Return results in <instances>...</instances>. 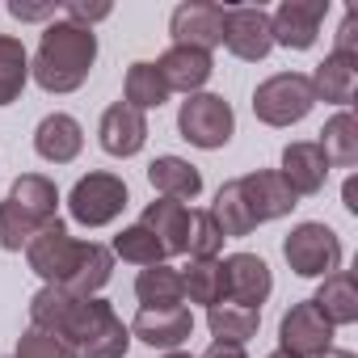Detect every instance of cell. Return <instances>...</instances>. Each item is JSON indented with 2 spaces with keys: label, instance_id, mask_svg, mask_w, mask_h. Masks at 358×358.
Returning a JSON list of instances; mask_svg holds the SVG:
<instances>
[{
  "label": "cell",
  "instance_id": "17",
  "mask_svg": "<svg viewBox=\"0 0 358 358\" xmlns=\"http://www.w3.org/2000/svg\"><path fill=\"white\" fill-rule=\"evenodd\" d=\"M156 72H160V80H164L169 93H186V97H194V93L211 80L215 64H211L207 51H194V47H169V51L156 59Z\"/></svg>",
  "mask_w": 358,
  "mask_h": 358
},
{
  "label": "cell",
  "instance_id": "44",
  "mask_svg": "<svg viewBox=\"0 0 358 358\" xmlns=\"http://www.w3.org/2000/svg\"><path fill=\"white\" fill-rule=\"evenodd\" d=\"M270 358H287V354H282V350H274V354H270Z\"/></svg>",
  "mask_w": 358,
  "mask_h": 358
},
{
  "label": "cell",
  "instance_id": "14",
  "mask_svg": "<svg viewBox=\"0 0 358 358\" xmlns=\"http://www.w3.org/2000/svg\"><path fill=\"white\" fill-rule=\"evenodd\" d=\"M224 282H228V303L257 308V312H262V303L274 291L270 266L257 253H232V257H224Z\"/></svg>",
  "mask_w": 358,
  "mask_h": 358
},
{
  "label": "cell",
  "instance_id": "12",
  "mask_svg": "<svg viewBox=\"0 0 358 358\" xmlns=\"http://www.w3.org/2000/svg\"><path fill=\"white\" fill-rule=\"evenodd\" d=\"M236 190L253 215V224H270V220H282L291 215V207H299L295 190L282 182V173L278 169H253L245 177H236Z\"/></svg>",
  "mask_w": 358,
  "mask_h": 358
},
{
  "label": "cell",
  "instance_id": "43",
  "mask_svg": "<svg viewBox=\"0 0 358 358\" xmlns=\"http://www.w3.org/2000/svg\"><path fill=\"white\" fill-rule=\"evenodd\" d=\"M164 358H194V354H186V350H169Z\"/></svg>",
  "mask_w": 358,
  "mask_h": 358
},
{
  "label": "cell",
  "instance_id": "25",
  "mask_svg": "<svg viewBox=\"0 0 358 358\" xmlns=\"http://www.w3.org/2000/svg\"><path fill=\"white\" fill-rule=\"evenodd\" d=\"M110 274H114V253H110L106 245H97V241H85L80 266L72 270V278L64 282V291H68L72 299H93V295L110 282Z\"/></svg>",
  "mask_w": 358,
  "mask_h": 358
},
{
  "label": "cell",
  "instance_id": "4",
  "mask_svg": "<svg viewBox=\"0 0 358 358\" xmlns=\"http://www.w3.org/2000/svg\"><path fill=\"white\" fill-rule=\"evenodd\" d=\"M282 257L299 278H329L341 270V241L329 224H295L291 236L282 241Z\"/></svg>",
  "mask_w": 358,
  "mask_h": 358
},
{
  "label": "cell",
  "instance_id": "1",
  "mask_svg": "<svg viewBox=\"0 0 358 358\" xmlns=\"http://www.w3.org/2000/svg\"><path fill=\"white\" fill-rule=\"evenodd\" d=\"M93 64H97V34L64 17V22H51L43 30L30 76L47 93H76L89 80Z\"/></svg>",
  "mask_w": 358,
  "mask_h": 358
},
{
  "label": "cell",
  "instance_id": "7",
  "mask_svg": "<svg viewBox=\"0 0 358 358\" xmlns=\"http://www.w3.org/2000/svg\"><path fill=\"white\" fill-rule=\"evenodd\" d=\"M177 131H182L186 143L215 152V148H224L232 139L236 114L220 93H194V97L182 101V110H177Z\"/></svg>",
  "mask_w": 358,
  "mask_h": 358
},
{
  "label": "cell",
  "instance_id": "11",
  "mask_svg": "<svg viewBox=\"0 0 358 358\" xmlns=\"http://www.w3.org/2000/svg\"><path fill=\"white\" fill-rule=\"evenodd\" d=\"M224 47L245 59V64H257L270 55L274 38H270V13L262 5H232L224 9Z\"/></svg>",
  "mask_w": 358,
  "mask_h": 358
},
{
  "label": "cell",
  "instance_id": "24",
  "mask_svg": "<svg viewBox=\"0 0 358 358\" xmlns=\"http://www.w3.org/2000/svg\"><path fill=\"white\" fill-rule=\"evenodd\" d=\"M9 203H17V207L43 228V224H51L55 211H59V190H55L51 177H43V173H22L17 182H13V190H9Z\"/></svg>",
  "mask_w": 358,
  "mask_h": 358
},
{
  "label": "cell",
  "instance_id": "26",
  "mask_svg": "<svg viewBox=\"0 0 358 358\" xmlns=\"http://www.w3.org/2000/svg\"><path fill=\"white\" fill-rule=\"evenodd\" d=\"M316 148L324 152L329 169H333V164H337V169H354V164H358V118H354L350 110H337V114L324 122Z\"/></svg>",
  "mask_w": 358,
  "mask_h": 358
},
{
  "label": "cell",
  "instance_id": "38",
  "mask_svg": "<svg viewBox=\"0 0 358 358\" xmlns=\"http://www.w3.org/2000/svg\"><path fill=\"white\" fill-rule=\"evenodd\" d=\"M64 13H68V22H76V26L93 30V22L110 17V5H85V0H68V5H64Z\"/></svg>",
  "mask_w": 358,
  "mask_h": 358
},
{
  "label": "cell",
  "instance_id": "5",
  "mask_svg": "<svg viewBox=\"0 0 358 358\" xmlns=\"http://www.w3.org/2000/svg\"><path fill=\"white\" fill-rule=\"evenodd\" d=\"M80 253H85V241H76L59 215L51 224H43L26 245V262L47 287H64L72 278V270L80 266Z\"/></svg>",
  "mask_w": 358,
  "mask_h": 358
},
{
  "label": "cell",
  "instance_id": "42",
  "mask_svg": "<svg viewBox=\"0 0 358 358\" xmlns=\"http://www.w3.org/2000/svg\"><path fill=\"white\" fill-rule=\"evenodd\" d=\"M320 358H354V354H350V350H324Z\"/></svg>",
  "mask_w": 358,
  "mask_h": 358
},
{
  "label": "cell",
  "instance_id": "31",
  "mask_svg": "<svg viewBox=\"0 0 358 358\" xmlns=\"http://www.w3.org/2000/svg\"><path fill=\"white\" fill-rule=\"evenodd\" d=\"M72 308H76V299L64 287H43L30 299V329H43L51 337H59L64 324H68V316H72Z\"/></svg>",
  "mask_w": 358,
  "mask_h": 358
},
{
  "label": "cell",
  "instance_id": "6",
  "mask_svg": "<svg viewBox=\"0 0 358 358\" xmlns=\"http://www.w3.org/2000/svg\"><path fill=\"white\" fill-rule=\"evenodd\" d=\"M122 207H127V182L106 169L85 173L68 194V211L80 228H106L122 215Z\"/></svg>",
  "mask_w": 358,
  "mask_h": 358
},
{
  "label": "cell",
  "instance_id": "2",
  "mask_svg": "<svg viewBox=\"0 0 358 358\" xmlns=\"http://www.w3.org/2000/svg\"><path fill=\"white\" fill-rule=\"evenodd\" d=\"M64 345H72L76 358H127L131 350V329L118 320V312L110 308V299H76L64 333Z\"/></svg>",
  "mask_w": 358,
  "mask_h": 358
},
{
  "label": "cell",
  "instance_id": "39",
  "mask_svg": "<svg viewBox=\"0 0 358 358\" xmlns=\"http://www.w3.org/2000/svg\"><path fill=\"white\" fill-rule=\"evenodd\" d=\"M55 0H43V5H30V0H9V13L17 17V22H47V17H55Z\"/></svg>",
  "mask_w": 358,
  "mask_h": 358
},
{
  "label": "cell",
  "instance_id": "10",
  "mask_svg": "<svg viewBox=\"0 0 358 358\" xmlns=\"http://www.w3.org/2000/svg\"><path fill=\"white\" fill-rule=\"evenodd\" d=\"M169 34H173V47H194V51L211 55L224 43V5H211V0H186V5L173 9Z\"/></svg>",
  "mask_w": 358,
  "mask_h": 358
},
{
  "label": "cell",
  "instance_id": "16",
  "mask_svg": "<svg viewBox=\"0 0 358 358\" xmlns=\"http://www.w3.org/2000/svg\"><path fill=\"white\" fill-rule=\"evenodd\" d=\"M97 139H101V148L110 156L127 160V156L143 152V143H148V114L131 110L127 101H114L97 122Z\"/></svg>",
  "mask_w": 358,
  "mask_h": 358
},
{
  "label": "cell",
  "instance_id": "19",
  "mask_svg": "<svg viewBox=\"0 0 358 358\" xmlns=\"http://www.w3.org/2000/svg\"><path fill=\"white\" fill-rule=\"evenodd\" d=\"M139 224H143V228H148V232L160 241L164 257H173V253H186V232H190V207H186V203L156 199V203H148V207H143Z\"/></svg>",
  "mask_w": 358,
  "mask_h": 358
},
{
  "label": "cell",
  "instance_id": "37",
  "mask_svg": "<svg viewBox=\"0 0 358 358\" xmlns=\"http://www.w3.org/2000/svg\"><path fill=\"white\" fill-rule=\"evenodd\" d=\"M333 55L358 59V9H345V17H341V30H337V47H333Z\"/></svg>",
  "mask_w": 358,
  "mask_h": 358
},
{
  "label": "cell",
  "instance_id": "8",
  "mask_svg": "<svg viewBox=\"0 0 358 358\" xmlns=\"http://www.w3.org/2000/svg\"><path fill=\"white\" fill-rule=\"evenodd\" d=\"M278 350L287 358H320L333 350V324L312 308V299L291 303L278 320Z\"/></svg>",
  "mask_w": 358,
  "mask_h": 358
},
{
  "label": "cell",
  "instance_id": "29",
  "mask_svg": "<svg viewBox=\"0 0 358 358\" xmlns=\"http://www.w3.org/2000/svg\"><path fill=\"white\" fill-rule=\"evenodd\" d=\"M26 80H30V55H26L22 38L0 34V106H13L22 97Z\"/></svg>",
  "mask_w": 358,
  "mask_h": 358
},
{
  "label": "cell",
  "instance_id": "9",
  "mask_svg": "<svg viewBox=\"0 0 358 358\" xmlns=\"http://www.w3.org/2000/svg\"><path fill=\"white\" fill-rule=\"evenodd\" d=\"M329 17V0H282L270 13V38L287 51H308L320 38V22Z\"/></svg>",
  "mask_w": 358,
  "mask_h": 358
},
{
  "label": "cell",
  "instance_id": "35",
  "mask_svg": "<svg viewBox=\"0 0 358 358\" xmlns=\"http://www.w3.org/2000/svg\"><path fill=\"white\" fill-rule=\"evenodd\" d=\"M186 253H190V257H220V253H224V232H220V224L211 220V211H190Z\"/></svg>",
  "mask_w": 358,
  "mask_h": 358
},
{
  "label": "cell",
  "instance_id": "15",
  "mask_svg": "<svg viewBox=\"0 0 358 358\" xmlns=\"http://www.w3.org/2000/svg\"><path fill=\"white\" fill-rule=\"evenodd\" d=\"M278 173H282V182L295 190V199H312L329 182V160L316 148V139H295V143L282 148V169Z\"/></svg>",
  "mask_w": 358,
  "mask_h": 358
},
{
  "label": "cell",
  "instance_id": "32",
  "mask_svg": "<svg viewBox=\"0 0 358 358\" xmlns=\"http://www.w3.org/2000/svg\"><path fill=\"white\" fill-rule=\"evenodd\" d=\"M211 220L220 224L224 241H228V236H249V232L257 228L253 215H249V207H245V199H241V190H236V182H224V186H220L215 207H211Z\"/></svg>",
  "mask_w": 358,
  "mask_h": 358
},
{
  "label": "cell",
  "instance_id": "21",
  "mask_svg": "<svg viewBox=\"0 0 358 358\" xmlns=\"http://www.w3.org/2000/svg\"><path fill=\"white\" fill-rule=\"evenodd\" d=\"M312 308H316L333 329L354 324V320H358V282H354V274H350V270H337V274L320 278V287H316V295H312Z\"/></svg>",
  "mask_w": 358,
  "mask_h": 358
},
{
  "label": "cell",
  "instance_id": "27",
  "mask_svg": "<svg viewBox=\"0 0 358 358\" xmlns=\"http://www.w3.org/2000/svg\"><path fill=\"white\" fill-rule=\"evenodd\" d=\"M135 295H139V308H177L186 299L182 295V270H173L169 262L143 266L135 278Z\"/></svg>",
  "mask_w": 358,
  "mask_h": 358
},
{
  "label": "cell",
  "instance_id": "13",
  "mask_svg": "<svg viewBox=\"0 0 358 358\" xmlns=\"http://www.w3.org/2000/svg\"><path fill=\"white\" fill-rule=\"evenodd\" d=\"M194 333V316L190 308H139L131 320V337H139L152 350H182Z\"/></svg>",
  "mask_w": 358,
  "mask_h": 358
},
{
  "label": "cell",
  "instance_id": "30",
  "mask_svg": "<svg viewBox=\"0 0 358 358\" xmlns=\"http://www.w3.org/2000/svg\"><path fill=\"white\" fill-rule=\"evenodd\" d=\"M122 93H127V106H131V110H139V114L160 110V106L169 101V89H164V80H160L156 64H143V59L127 68V85H122Z\"/></svg>",
  "mask_w": 358,
  "mask_h": 358
},
{
  "label": "cell",
  "instance_id": "18",
  "mask_svg": "<svg viewBox=\"0 0 358 358\" xmlns=\"http://www.w3.org/2000/svg\"><path fill=\"white\" fill-rule=\"evenodd\" d=\"M148 182L160 199H173V203H190L203 194V173L182 156H156L148 164Z\"/></svg>",
  "mask_w": 358,
  "mask_h": 358
},
{
  "label": "cell",
  "instance_id": "34",
  "mask_svg": "<svg viewBox=\"0 0 358 358\" xmlns=\"http://www.w3.org/2000/svg\"><path fill=\"white\" fill-rule=\"evenodd\" d=\"M34 232H38V224L17 203H9V199L0 203V249H5V253H22Z\"/></svg>",
  "mask_w": 358,
  "mask_h": 358
},
{
  "label": "cell",
  "instance_id": "22",
  "mask_svg": "<svg viewBox=\"0 0 358 358\" xmlns=\"http://www.w3.org/2000/svg\"><path fill=\"white\" fill-rule=\"evenodd\" d=\"M308 80H312L316 101H329V106L350 110V101H354V85H358V59H345V55H324Z\"/></svg>",
  "mask_w": 358,
  "mask_h": 358
},
{
  "label": "cell",
  "instance_id": "23",
  "mask_svg": "<svg viewBox=\"0 0 358 358\" xmlns=\"http://www.w3.org/2000/svg\"><path fill=\"white\" fill-rule=\"evenodd\" d=\"M182 295L190 303L215 308L228 299V282H224V262L220 257H190V266L182 270Z\"/></svg>",
  "mask_w": 358,
  "mask_h": 358
},
{
  "label": "cell",
  "instance_id": "36",
  "mask_svg": "<svg viewBox=\"0 0 358 358\" xmlns=\"http://www.w3.org/2000/svg\"><path fill=\"white\" fill-rule=\"evenodd\" d=\"M13 358H76V354L59 337H51L43 329H26L22 341H17V350H13Z\"/></svg>",
  "mask_w": 358,
  "mask_h": 358
},
{
  "label": "cell",
  "instance_id": "41",
  "mask_svg": "<svg viewBox=\"0 0 358 358\" xmlns=\"http://www.w3.org/2000/svg\"><path fill=\"white\" fill-rule=\"evenodd\" d=\"M341 199H345V211H354V215H358V182H354V177H350V182H345Z\"/></svg>",
  "mask_w": 358,
  "mask_h": 358
},
{
  "label": "cell",
  "instance_id": "28",
  "mask_svg": "<svg viewBox=\"0 0 358 358\" xmlns=\"http://www.w3.org/2000/svg\"><path fill=\"white\" fill-rule=\"evenodd\" d=\"M257 324H262V312L257 308H241V303H215L207 308V329L215 341H228V345H245L249 337H257Z\"/></svg>",
  "mask_w": 358,
  "mask_h": 358
},
{
  "label": "cell",
  "instance_id": "33",
  "mask_svg": "<svg viewBox=\"0 0 358 358\" xmlns=\"http://www.w3.org/2000/svg\"><path fill=\"white\" fill-rule=\"evenodd\" d=\"M110 253H114V257H122V262H131V266H156V262H164L160 241H156L143 224L122 228V232L114 236V249H110Z\"/></svg>",
  "mask_w": 358,
  "mask_h": 358
},
{
  "label": "cell",
  "instance_id": "20",
  "mask_svg": "<svg viewBox=\"0 0 358 358\" xmlns=\"http://www.w3.org/2000/svg\"><path fill=\"white\" fill-rule=\"evenodd\" d=\"M85 148V131L72 114H47L34 131V152L51 164H72Z\"/></svg>",
  "mask_w": 358,
  "mask_h": 358
},
{
  "label": "cell",
  "instance_id": "3",
  "mask_svg": "<svg viewBox=\"0 0 358 358\" xmlns=\"http://www.w3.org/2000/svg\"><path fill=\"white\" fill-rule=\"evenodd\" d=\"M312 106H316V93H312V80L303 72H278L253 89V114L266 127L303 122L312 114Z\"/></svg>",
  "mask_w": 358,
  "mask_h": 358
},
{
  "label": "cell",
  "instance_id": "40",
  "mask_svg": "<svg viewBox=\"0 0 358 358\" xmlns=\"http://www.w3.org/2000/svg\"><path fill=\"white\" fill-rule=\"evenodd\" d=\"M203 358H249V354H245V345H228V341H215V345H211Z\"/></svg>",
  "mask_w": 358,
  "mask_h": 358
}]
</instances>
